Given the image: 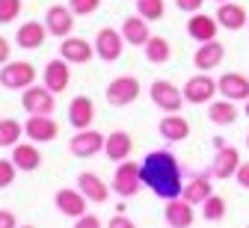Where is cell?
<instances>
[{
  "mask_svg": "<svg viewBox=\"0 0 249 228\" xmlns=\"http://www.w3.org/2000/svg\"><path fill=\"white\" fill-rule=\"evenodd\" d=\"M104 151H107V160H113V163L128 160L131 151H134V140H131V134H124V130H113V134L104 140Z\"/></svg>",
  "mask_w": 249,
  "mask_h": 228,
  "instance_id": "28",
  "label": "cell"
},
{
  "mask_svg": "<svg viewBox=\"0 0 249 228\" xmlns=\"http://www.w3.org/2000/svg\"><path fill=\"white\" fill-rule=\"evenodd\" d=\"M56 134H59V124L53 122V116L33 113V116L24 122V137L33 140V142H53Z\"/></svg>",
  "mask_w": 249,
  "mask_h": 228,
  "instance_id": "10",
  "label": "cell"
},
{
  "mask_svg": "<svg viewBox=\"0 0 249 228\" xmlns=\"http://www.w3.org/2000/svg\"><path fill=\"white\" fill-rule=\"evenodd\" d=\"M21 169L15 166L12 160H6V157H0V190H6V187H12V181H15V175H18Z\"/></svg>",
  "mask_w": 249,
  "mask_h": 228,
  "instance_id": "34",
  "label": "cell"
},
{
  "mask_svg": "<svg viewBox=\"0 0 249 228\" xmlns=\"http://www.w3.org/2000/svg\"><path fill=\"white\" fill-rule=\"evenodd\" d=\"M234 181H237L243 190H249V163H240V166H237V172H234Z\"/></svg>",
  "mask_w": 249,
  "mask_h": 228,
  "instance_id": "39",
  "label": "cell"
},
{
  "mask_svg": "<svg viewBox=\"0 0 249 228\" xmlns=\"http://www.w3.org/2000/svg\"><path fill=\"white\" fill-rule=\"evenodd\" d=\"M107 225H110V228H134V219L116 213V216H110V219H107Z\"/></svg>",
  "mask_w": 249,
  "mask_h": 228,
  "instance_id": "40",
  "label": "cell"
},
{
  "mask_svg": "<svg viewBox=\"0 0 249 228\" xmlns=\"http://www.w3.org/2000/svg\"><path fill=\"white\" fill-rule=\"evenodd\" d=\"M18 225V216L12 210H0V228H15Z\"/></svg>",
  "mask_w": 249,
  "mask_h": 228,
  "instance_id": "41",
  "label": "cell"
},
{
  "mask_svg": "<svg viewBox=\"0 0 249 228\" xmlns=\"http://www.w3.org/2000/svg\"><path fill=\"white\" fill-rule=\"evenodd\" d=\"M21 15V0H0V24H12Z\"/></svg>",
  "mask_w": 249,
  "mask_h": 228,
  "instance_id": "35",
  "label": "cell"
},
{
  "mask_svg": "<svg viewBox=\"0 0 249 228\" xmlns=\"http://www.w3.org/2000/svg\"><path fill=\"white\" fill-rule=\"evenodd\" d=\"M140 169H142V184L158 195V199L169 202V199H178L181 195L184 172H181V163L175 160L172 151H166V148L148 151L140 163Z\"/></svg>",
  "mask_w": 249,
  "mask_h": 228,
  "instance_id": "1",
  "label": "cell"
},
{
  "mask_svg": "<svg viewBox=\"0 0 249 228\" xmlns=\"http://www.w3.org/2000/svg\"><path fill=\"white\" fill-rule=\"evenodd\" d=\"M69 151L80 160H89V157H95L98 151H104V137H101V130L95 127H83L77 130V134L69 140Z\"/></svg>",
  "mask_w": 249,
  "mask_h": 228,
  "instance_id": "9",
  "label": "cell"
},
{
  "mask_svg": "<svg viewBox=\"0 0 249 228\" xmlns=\"http://www.w3.org/2000/svg\"><path fill=\"white\" fill-rule=\"evenodd\" d=\"M53 205H56V210L62 213V216H69V219H77V216H83L86 210H89V199L83 195V190L77 187V190H56V195H53Z\"/></svg>",
  "mask_w": 249,
  "mask_h": 228,
  "instance_id": "11",
  "label": "cell"
},
{
  "mask_svg": "<svg viewBox=\"0 0 249 228\" xmlns=\"http://www.w3.org/2000/svg\"><path fill=\"white\" fill-rule=\"evenodd\" d=\"M240 163L243 160H240V151L234 145H220V148H216V154H213L211 172H213V178L226 181V178H234V172H237Z\"/></svg>",
  "mask_w": 249,
  "mask_h": 228,
  "instance_id": "14",
  "label": "cell"
},
{
  "mask_svg": "<svg viewBox=\"0 0 249 228\" xmlns=\"http://www.w3.org/2000/svg\"><path fill=\"white\" fill-rule=\"evenodd\" d=\"M124 36H122V30H113V27H101L95 33V56L101 62H116L124 51Z\"/></svg>",
  "mask_w": 249,
  "mask_h": 228,
  "instance_id": "7",
  "label": "cell"
},
{
  "mask_svg": "<svg viewBox=\"0 0 249 228\" xmlns=\"http://www.w3.org/2000/svg\"><path fill=\"white\" fill-rule=\"evenodd\" d=\"M21 107L27 110V116H33V113L53 116L56 101H53V92L42 83V86H27V89L21 92Z\"/></svg>",
  "mask_w": 249,
  "mask_h": 228,
  "instance_id": "8",
  "label": "cell"
},
{
  "mask_svg": "<svg viewBox=\"0 0 249 228\" xmlns=\"http://www.w3.org/2000/svg\"><path fill=\"white\" fill-rule=\"evenodd\" d=\"M142 187H145V184H142V169H140V163H134L131 157L122 160L119 166H116V172H113L110 190H113L116 195H122V199H131V195H137Z\"/></svg>",
  "mask_w": 249,
  "mask_h": 228,
  "instance_id": "2",
  "label": "cell"
},
{
  "mask_svg": "<svg viewBox=\"0 0 249 228\" xmlns=\"http://www.w3.org/2000/svg\"><path fill=\"white\" fill-rule=\"evenodd\" d=\"M175 6H178L181 12H187V15H193V12H202L205 0H175Z\"/></svg>",
  "mask_w": 249,
  "mask_h": 228,
  "instance_id": "37",
  "label": "cell"
},
{
  "mask_svg": "<svg viewBox=\"0 0 249 228\" xmlns=\"http://www.w3.org/2000/svg\"><path fill=\"white\" fill-rule=\"evenodd\" d=\"M69 6H71V12L74 15H92V12H98V6H101V0H69Z\"/></svg>",
  "mask_w": 249,
  "mask_h": 228,
  "instance_id": "36",
  "label": "cell"
},
{
  "mask_svg": "<svg viewBox=\"0 0 249 228\" xmlns=\"http://www.w3.org/2000/svg\"><path fill=\"white\" fill-rule=\"evenodd\" d=\"M211 175L213 172H199V175H193L190 178V184H184V190H181V195L190 205H202L208 195L213 193V181H211Z\"/></svg>",
  "mask_w": 249,
  "mask_h": 228,
  "instance_id": "27",
  "label": "cell"
},
{
  "mask_svg": "<svg viewBox=\"0 0 249 228\" xmlns=\"http://www.w3.org/2000/svg\"><path fill=\"white\" fill-rule=\"evenodd\" d=\"M39 142H18V145H12V163L21 169V172H36L39 166H42V151L36 148Z\"/></svg>",
  "mask_w": 249,
  "mask_h": 228,
  "instance_id": "24",
  "label": "cell"
},
{
  "mask_svg": "<svg viewBox=\"0 0 249 228\" xmlns=\"http://www.w3.org/2000/svg\"><path fill=\"white\" fill-rule=\"evenodd\" d=\"M36 80V69L27 59H12L6 65H0V86L12 89V92H24L27 86H33Z\"/></svg>",
  "mask_w": 249,
  "mask_h": 228,
  "instance_id": "3",
  "label": "cell"
},
{
  "mask_svg": "<svg viewBox=\"0 0 249 228\" xmlns=\"http://www.w3.org/2000/svg\"><path fill=\"white\" fill-rule=\"evenodd\" d=\"M148 95H151L154 107L163 110V113H178V110L184 107V101H187L184 92H181L175 83H169V80H154L151 89H148Z\"/></svg>",
  "mask_w": 249,
  "mask_h": 228,
  "instance_id": "6",
  "label": "cell"
},
{
  "mask_svg": "<svg viewBox=\"0 0 249 228\" xmlns=\"http://www.w3.org/2000/svg\"><path fill=\"white\" fill-rule=\"evenodd\" d=\"M92 122H95V104H92V98H86V95L71 98V104H69V124L74 130H83V127H92Z\"/></svg>",
  "mask_w": 249,
  "mask_h": 228,
  "instance_id": "18",
  "label": "cell"
},
{
  "mask_svg": "<svg viewBox=\"0 0 249 228\" xmlns=\"http://www.w3.org/2000/svg\"><path fill=\"white\" fill-rule=\"evenodd\" d=\"M220 95L231 98V101H249V77L240 71H226L220 80Z\"/></svg>",
  "mask_w": 249,
  "mask_h": 228,
  "instance_id": "25",
  "label": "cell"
},
{
  "mask_svg": "<svg viewBox=\"0 0 249 228\" xmlns=\"http://www.w3.org/2000/svg\"><path fill=\"white\" fill-rule=\"evenodd\" d=\"M223 216H226V199H223V195H216V193H211L208 199L202 202V219L220 222Z\"/></svg>",
  "mask_w": 249,
  "mask_h": 228,
  "instance_id": "32",
  "label": "cell"
},
{
  "mask_svg": "<svg viewBox=\"0 0 249 228\" xmlns=\"http://www.w3.org/2000/svg\"><path fill=\"white\" fill-rule=\"evenodd\" d=\"M24 137V124L15 119H0V148H12Z\"/></svg>",
  "mask_w": 249,
  "mask_h": 228,
  "instance_id": "31",
  "label": "cell"
},
{
  "mask_svg": "<svg viewBox=\"0 0 249 228\" xmlns=\"http://www.w3.org/2000/svg\"><path fill=\"white\" fill-rule=\"evenodd\" d=\"M122 36L131 48H142L148 39H151V30H148V21L137 12V15H128L122 21Z\"/></svg>",
  "mask_w": 249,
  "mask_h": 228,
  "instance_id": "22",
  "label": "cell"
},
{
  "mask_svg": "<svg viewBox=\"0 0 249 228\" xmlns=\"http://www.w3.org/2000/svg\"><path fill=\"white\" fill-rule=\"evenodd\" d=\"M104 98H107L110 107H131L140 98V80L131 77V74H119V77H113L107 83Z\"/></svg>",
  "mask_w": 249,
  "mask_h": 228,
  "instance_id": "4",
  "label": "cell"
},
{
  "mask_svg": "<svg viewBox=\"0 0 249 228\" xmlns=\"http://www.w3.org/2000/svg\"><path fill=\"white\" fill-rule=\"evenodd\" d=\"M223 56H226L223 42L211 39V42H202V45H199V51L193 53V65H196L199 71H211V69H216V65L223 62Z\"/></svg>",
  "mask_w": 249,
  "mask_h": 228,
  "instance_id": "23",
  "label": "cell"
},
{
  "mask_svg": "<svg viewBox=\"0 0 249 228\" xmlns=\"http://www.w3.org/2000/svg\"><path fill=\"white\" fill-rule=\"evenodd\" d=\"M213 3H226V0H213Z\"/></svg>",
  "mask_w": 249,
  "mask_h": 228,
  "instance_id": "45",
  "label": "cell"
},
{
  "mask_svg": "<svg viewBox=\"0 0 249 228\" xmlns=\"http://www.w3.org/2000/svg\"><path fill=\"white\" fill-rule=\"evenodd\" d=\"M243 113H246V116H249V101H246V107H243Z\"/></svg>",
  "mask_w": 249,
  "mask_h": 228,
  "instance_id": "43",
  "label": "cell"
},
{
  "mask_svg": "<svg viewBox=\"0 0 249 228\" xmlns=\"http://www.w3.org/2000/svg\"><path fill=\"white\" fill-rule=\"evenodd\" d=\"M74 225H77V228H98V225H101V219H98V216H92V213L86 210L83 216H77V219H74Z\"/></svg>",
  "mask_w": 249,
  "mask_h": 228,
  "instance_id": "38",
  "label": "cell"
},
{
  "mask_svg": "<svg viewBox=\"0 0 249 228\" xmlns=\"http://www.w3.org/2000/svg\"><path fill=\"white\" fill-rule=\"evenodd\" d=\"M74 18H77V15L71 12V6L53 3V6L48 9V15H45V27H48L51 36L66 39V36H71V30H74Z\"/></svg>",
  "mask_w": 249,
  "mask_h": 228,
  "instance_id": "13",
  "label": "cell"
},
{
  "mask_svg": "<svg viewBox=\"0 0 249 228\" xmlns=\"http://www.w3.org/2000/svg\"><path fill=\"white\" fill-rule=\"evenodd\" d=\"M237 116H240V110H237V101H231V98H220V101H213L208 104V119L213 122V124H220V127H229V124H234L237 122Z\"/></svg>",
  "mask_w": 249,
  "mask_h": 228,
  "instance_id": "26",
  "label": "cell"
},
{
  "mask_svg": "<svg viewBox=\"0 0 249 228\" xmlns=\"http://www.w3.org/2000/svg\"><path fill=\"white\" fill-rule=\"evenodd\" d=\"M9 53H12L9 39H6V36H0V65H6V62H9Z\"/></svg>",
  "mask_w": 249,
  "mask_h": 228,
  "instance_id": "42",
  "label": "cell"
},
{
  "mask_svg": "<svg viewBox=\"0 0 249 228\" xmlns=\"http://www.w3.org/2000/svg\"><path fill=\"white\" fill-rule=\"evenodd\" d=\"M184 98H187V104H196V107H202V104H211L213 101V95L220 92V83H216L213 77H208V71H199V74H193L190 80L184 83Z\"/></svg>",
  "mask_w": 249,
  "mask_h": 228,
  "instance_id": "5",
  "label": "cell"
},
{
  "mask_svg": "<svg viewBox=\"0 0 249 228\" xmlns=\"http://www.w3.org/2000/svg\"><path fill=\"white\" fill-rule=\"evenodd\" d=\"M69 59H51V62H45V71H42V83L53 92V95H62L69 89V83H71V69H69Z\"/></svg>",
  "mask_w": 249,
  "mask_h": 228,
  "instance_id": "12",
  "label": "cell"
},
{
  "mask_svg": "<svg viewBox=\"0 0 249 228\" xmlns=\"http://www.w3.org/2000/svg\"><path fill=\"white\" fill-rule=\"evenodd\" d=\"M137 12L145 21H160L166 15V3L163 0H137Z\"/></svg>",
  "mask_w": 249,
  "mask_h": 228,
  "instance_id": "33",
  "label": "cell"
},
{
  "mask_svg": "<svg viewBox=\"0 0 249 228\" xmlns=\"http://www.w3.org/2000/svg\"><path fill=\"white\" fill-rule=\"evenodd\" d=\"M246 148H249V134H246Z\"/></svg>",
  "mask_w": 249,
  "mask_h": 228,
  "instance_id": "44",
  "label": "cell"
},
{
  "mask_svg": "<svg viewBox=\"0 0 249 228\" xmlns=\"http://www.w3.org/2000/svg\"><path fill=\"white\" fill-rule=\"evenodd\" d=\"M216 21H220L223 30H243L249 24V15L240 3H234V0H226V3H216Z\"/></svg>",
  "mask_w": 249,
  "mask_h": 228,
  "instance_id": "21",
  "label": "cell"
},
{
  "mask_svg": "<svg viewBox=\"0 0 249 228\" xmlns=\"http://www.w3.org/2000/svg\"><path fill=\"white\" fill-rule=\"evenodd\" d=\"M163 219H166V225H172V228H190V225L196 222V210H193V205L187 202L184 195H178V199H169V202H166Z\"/></svg>",
  "mask_w": 249,
  "mask_h": 228,
  "instance_id": "15",
  "label": "cell"
},
{
  "mask_svg": "<svg viewBox=\"0 0 249 228\" xmlns=\"http://www.w3.org/2000/svg\"><path fill=\"white\" fill-rule=\"evenodd\" d=\"M48 36H51V33H48V27L42 21H24L15 30V45L24 48V51H39Z\"/></svg>",
  "mask_w": 249,
  "mask_h": 228,
  "instance_id": "16",
  "label": "cell"
},
{
  "mask_svg": "<svg viewBox=\"0 0 249 228\" xmlns=\"http://www.w3.org/2000/svg\"><path fill=\"white\" fill-rule=\"evenodd\" d=\"M142 51H145V59H148L151 65H166L169 56H172V45H169V39H163V36H151V39L142 45Z\"/></svg>",
  "mask_w": 249,
  "mask_h": 228,
  "instance_id": "30",
  "label": "cell"
},
{
  "mask_svg": "<svg viewBox=\"0 0 249 228\" xmlns=\"http://www.w3.org/2000/svg\"><path fill=\"white\" fill-rule=\"evenodd\" d=\"M216 30H220V21H216V15H190V21H187V36L190 39H196L199 45L202 42H211V39H216Z\"/></svg>",
  "mask_w": 249,
  "mask_h": 228,
  "instance_id": "19",
  "label": "cell"
},
{
  "mask_svg": "<svg viewBox=\"0 0 249 228\" xmlns=\"http://www.w3.org/2000/svg\"><path fill=\"white\" fill-rule=\"evenodd\" d=\"M77 187L83 190V195H86L92 205H104L107 195H110L107 184H104L95 172H80V175H77Z\"/></svg>",
  "mask_w": 249,
  "mask_h": 228,
  "instance_id": "29",
  "label": "cell"
},
{
  "mask_svg": "<svg viewBox=\"0 0 249 228\" xmlns=\"http://www.w3.org/2000/svg\"><path fill=\"white\" fill-rule=\"evenodd\" d=\"M158 134L166 140V142H184L190 137V122H187L181 113H166L158 124Z\"/></svg>",
  "mask_w": 249,
  "mask_h": 228,
  "instance_id": "20",
  "label": "cell"
},
{
  "mask_svg": "<svg viewBox=\"0 0 249 228\" xmlns=\"http://www.w3.org/2000/svg\"><path fill=\"white\" fill-rule=\"evenodd\" d=\"M59 56L69 59L71 65H86L95 56V45H89L86 39H77V36H66L59 45Z\"/></svg>",
  "mask_w": 249,
  "mask_h": 228,
  "instance_id": "17",
  "label": "cell"
}]
</instances>
